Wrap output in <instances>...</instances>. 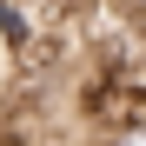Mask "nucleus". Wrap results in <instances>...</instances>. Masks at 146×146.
I'll list each match as a JSON object with an SVG mask.
<instances>
[{
    "label": "nucleus",
    "instance_id": "f257e3e1",
    "mask_svg": "<svg viewBox=\"0 0 146 146\" xmlns=\"http://www.w3.org/2000/svg\"><path fill=\"white\" fill-rule=\"evenodd\" d=\"M80 146H146V119H133V126H113V133H86Z\"/></svg>",
    "mask_w": 146,
    "mask_h": 146
}]
</instances>
